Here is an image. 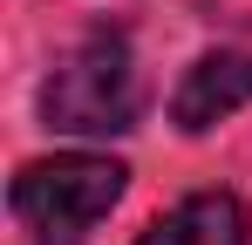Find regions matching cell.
<instances>
[{
    "label": "cell",
    "instance_id": "cell-2",
    "mask_svg": "<svg viewBox=\"0 0 252 245\" xmlns=\"http://www.w3.org/2000/svg\"><path fill=\"white\" fill-rule=\"evenodd\" d=\"M129 170L116 157H95V150H55L14 170L7 204L21 218V232L34 245H89V232L116 211Z\"/></svg>",
    "mask_w": 252,
    "mask_h": 245
},
{
    "label": "cell",
    "instance_id": "cell-1",
    "mask_svg": "<svg viewBox=\"0 0 252 245\" xmlns=\"http://www.w3.org/2000/svg\"><path fill=\"white\" fill-rule=\"evenodd\" d=\"M41 129L48 136H123L143 116V75H136V48L123 28L95 21L55 55L41 75Z\"/></svg>",
    "mask_w": 252,
    "mask_h": 245
},
{
    "label": "cell",
    "instance_id": "cell-4",
    "mask_svg": "<svg viewBox=\"0 0 252 245\" xmlns=\"http://www.w3.org/2000/svg\"><path fill=\"white\" fill-rule=\"evenodd\" d=\"M246 239H252V218L239 191H191L136 232V245H246Z\"/></svg>",
    "mask_w": 252,
    "mask_h": 245
},
{
    "label": "cell",
    "instance_id": "cell-3",
    "mask_svg": "<svg viewBox=\"0 0 252 245\" xmlns=\"http://www.w3.org/2000/svg\"><path fill=\"white\" fill-rule=\"evenodd\" d=\"M252 102V55L246 48H211V55H198L191 68H184V82L170 89V122L184 129V136H205V129H218L225 116H239Z\"/></svg>",
    "mask_w": 252,
    "mask_h": 245
}]
</instances>
